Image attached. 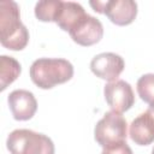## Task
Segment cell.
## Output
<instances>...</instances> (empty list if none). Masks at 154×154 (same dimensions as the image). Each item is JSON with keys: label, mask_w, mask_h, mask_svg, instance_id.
Instances as JSON below:
<instances>
[{"label": "cell", "mask_w": 154, "mask_h": 154, "mask_svg": "<svg viewBox=\"0 0 154 154\" xmlns=\"http://www.w3.org/2000/svg\"><path fill=\"white\" fill-rule=\"evenodd\" d=\"M0 42L11 51H22L29 42V31L20 22L19 6L12 0L0 2Z\"/></svg>", "instance_id": "6da1fadb"}, {"label": "cell", "mask_w": 154, "mask_h": 154, "mask_svg": "<svg viewBox=\"0 0 154 154\" xmlns=\"http://www.w3.org/2000/svg\"><path fill=\"white\" fill-rule=\"evenodd\" d=\"M30 78L41 89H51L70 81L73 76V66L66 59L40 58L30 66Z\"/></svg>", "instance_id": "7a4b0ae2"}, {"label": "cell", "mask_w": 154, "mask_h": 154, "mask_svg": "<svg viewBox=\"0 0 154 154\" xmlns=\"http://www.w3.org/2000/svg\"><path fill=\"white\" fill-rule=\"evenodd\" d=\"M6 146L11 154H54V143L48 136L28 129L13 130Z\"/></svg>", "instance_id": "3957f363"}, {"label": "cell", "mask_w": 154, "mask_h": 154, "mask_svg": "<svg viewBox=\"0 0 154 154\" xmlns=\"http://www.w3.org/2000/svg\"><path fill=\"white\" fill-rule=\"evenodd\" d=\"M128 124L120 113L114 111L106 112L97 122L94 129L95 141L102 147H109L117 143L126 142Z\"/></svg>", "instance_id": "277c9868"}, {"label": "cell", "mask_w": 154, "mask_h": 154, "mask_svg": "<svg viewBox=\"0 0 154 154\" xmlns=\"http://www.w3.org/2000/svg\"><path fill=\"white\" fill-rule=\"evenodd\" d=\"M103 94L105 100L112 111L120 114L130 109L135 102V95L131 85L123 79L107 83L103 88Z\"/></svg>", "instance_id": "5b68a950"}, {"label": "cell", "mask_w": 154, "mask_h": 154, "mask_svg": "<svg viewBox=\"0 0 154 154\" xmlns=\"http://www.w3.org/2000/svg\"><path fill=\"white\" fill-rule=\"evenodd\" d=\"M125 67L124 60L120 55L116 53H100L95 55L90 61L91 72L105 81L114 82L120 76Z\"/></svg>", "instance_id": "8992f818"}, {"label": "cell", "mask_w": 154, "mask_h": 154, "mask_svg": "<svg viewBox=\"0 0 154 154\" xmlns=\"http://www.w3.org/2000/svg\"><path fill=\"white\" fill-rule=\"evenodd\" d=\"M69 34L77 45L89 47L102 38L103 26L97 18L87 13Z\"/></svg>", "instance_id": "52a82bcc"}, {"label": "cell", "mask_w": 154, "mask_h": 154, "mask_svg": "<svg viewBox=\"0 0 154 154\" xmlns=\"http://www.w3.org/2000/svg\"><path fill=\"white\" fill-rule=\"evenodd\" d=\"M7 102L13 118L20 122L31 119L37 109V101L34 94L24 89H17L10 93Z\"/></svg>", "instance_id": "ba28073f"}, {"label": "cell", "mask_w": 154, "mask_h": 154, "mask_svg": "<svg viewBox=\"0 0 154 154\" xmlns=\"http://www.w3.org/2000/svg\"><path fill=\"white\" fill-rule=\"evenodd\" d=\"M103 14L116 25H129L137 16V4L132 0H108L106 1Z\"/></svg>", "instance_id": "9c48e42d"}, {"label": "cell", "mask_w": 154, "mask_h": 154, "mask_svg": "<svg viewBox=\"0 0 154 154\" xmlns=\"http://www.w3.org/2000/svg\"><path fill=\"white\" fill-rule=\"evenodd\" d=\"M130 138L138 146H148L154 142V117L148 112L141 113L130 125Z\"/></svg>", "instance_id": "30bf717a"}, {"label": "cell", "mask_w": 154, "mask_h": 154, "mask_svg": "<svg viewBox=\"0 0 154 154\" xmlns=\"http://www.w3.org/2000/svg\"><path fill=\"white\" fill-rule=\"evenodd\" d=\"M85 14L87 13L82 5L73 1H63L55 23L60 29L70 32Z\"/></svg>", "instance_id": "8fae6325"}, {"label": "cell", "mask_w": 154, "mask_h": 154, "mask_svg": "<svg viewBox=\"0 0 154 154\" xmlns=\"http://www.w3.org/2000/svg\"><path fill=\"white\" fill-rule=\"evenodd\" d=\"M22 69L20 64L12 57H0V89L5 90L11 83H13L19 76Z\"/></svg>", "instance_id": "7c38bea8"}, {"label": "cell", "mask_w": 154, "mask_h": 154, "mask_svg": "<svg viewBox=\"0 0 154 154\" xmlns=\"http://www.w3.org/2000/svg\"><path fill=\"white\" fill-rule=\"evenodd\" d=\"M63 1L43 0L35 5V16L41 22H55Z\"/></svg>", "instance_id": "4fadbf2b"}, {"label": "cell", "mask_w": 154, "mask_h": 154, "mask_svg": "<svg viewBox=\"0 0 154 154\" xmlns=\"http://www.w3.org/2000/svg\"><path fill=\"white\" fill-rule=\"evenodd\" d=\"M136 87L140 97L148 103L149 107H154V73H146L141 76Z\"/></svg>", "instance_id": "5bb4252c"}, {"label": "cell", "mask_w": 154, "mask_h": 154, "mask_svg": "<svg viewBox=\"0 0 154 154\" xmlns=\"http://www.w3.org/2000/svg\"><path fill=\"white\" fill-rule=\"evenodd\" d=\"M101 154H132V150L126 142H122L103 148Z\"/></svg>", "instance_id": "9a60e30c"}, {"label": "cell", "mask_w": 154, "mask_h": 154, "mask_svg": "<svg viewBox=\"0 0 154 154\" xmlns=\"http://www.w3.org/2000/svg\"><path fill=\"white\" fill-rule=\"evenodd\" d=\"M147 111H148V112H149V113H150V114L154 117V107H149Z\"/></svg>", "instance_id": "2e32d148"}, {"label": "cell", "mask_w": 154, "mask_h": 154, "mask_svg": "<svg viewBox=\"0 0 154 154\" xmlns=\"http://www.w3.org/2000/svg\"><path fill=\"white\" fill-rule=\"evenodd\" d=\"M152 154H154V148H153V150H152Z\"/></svg>", "instance_id": "e0dca14e"}]
</instances>
